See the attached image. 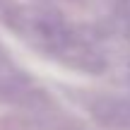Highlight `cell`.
Here are the masks:
<instances>
[{"label":"cell","mask_w":130,"mask_h":130,"mask_svg":"<svg viewBox=\"0 0 130 130\" xmlns=\"http://www.w3.org/2000/svg\"><path fill=\"white\" fill-rule=\"evenodd\" d=\"M0 101L17 104L34 113H41L43 94L34 87L31 77L12 60L7 51L0 46Z\"/></svg>","instance_id":"cell-1"},{"label":"cell","mask_w":130,"mask_h":130,"mask_svg":"<svg viewBox=\"0 0 130 130\" xmlns=\"http://www.w3.org/2000/svg\"><path fill=\"white\" fill-rule=\"evenodd\" d=\"M89 113L96 123L113 130H130V99L96 96L89 104Z\"/></svg>","instance_id":"cell-2"}]
</instances>
